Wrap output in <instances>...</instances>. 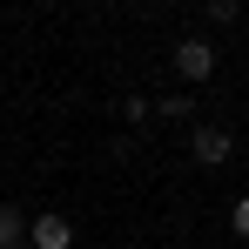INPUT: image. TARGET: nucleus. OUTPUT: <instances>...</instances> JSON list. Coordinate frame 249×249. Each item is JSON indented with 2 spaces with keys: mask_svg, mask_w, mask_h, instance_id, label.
Returning <instances> with one entry per match:
<instances>
[{
  "mask_svg": "<svg viewBox=\"0 0 249 249\" xmlns=\"http://www.w3.org/2000/svg\"><path fill=\"white\" fill-rule=\"evenodd\" d=\"M175 74H182V81H209V74H215V47L209 41H182L175 47Z\"/></svg>",
  "mask_w": 249,
  "mask_h": 249,
  "instance_id": "obj_1",
  "label": "nucleus"
},
{
  "mask_svg": "<svg viewBox=\"0 0 249 249\" xmlns=\"http://www.w3.org/2000/svg\"><path fill=\"white\" fill-rule=\"evenodd\" d=\"M189 148H196V162H202V168H215V162H229V148H236V142H229V128H196V135H189Z\"/></svg>",
  "mask_w": 249,
  "mask_h": 249,
  "instance_id": "obj_2",
  "label": "nucleus"
},
{
  "mask_svg": "<svg viewBox=\"0 0 249 249\" xmlns=\"http://www.w3.org/2000/svg\"><path fill=\"white\" fill-rule=\"evenodd\" d=\"M34 249H74V229H68V215H34Z\"/></svg>",
  "mask_w": 249,
  "mask_h": 249,
  "instance_id": "obj_3",
  "label": "nucleus"
},
{
  "mask_svg": "<svg viewBox=\"0 0 249 249\" xmlns=\"http://www.w3.org/2000/svg\"><path fill=\"white\" fill-rule=\"evenodd\" d=\"M14 243H27V215L14 202H0V249H14Z\"/></svg>",
  "mask_w": 249,
  "mask_h": 249,
  "instance_id": "obj_4",
  "label": "nucleus"
},
{
  "mask_svg": "<svg viewBox=\"0 0 249 249\" xmlns=\"http://www.w3.org/2000/svg\"><path fill=\"white\" fill-rule=\"evenodd\" d=\"M155 115H168V122H189L196 108H189V94H168V101H155Z\"/></svg>",
  "mask_w": 249,
  "mask_h": 249,
  "instance_id": "obj_5",
  "label": "nucleus"
},
{
  "mask_svg": "<svg viewBox=\"0 0 249 249\" xmlns=\"http://www.w3.org/2000/svg\"><path fill=\"white\" fill-rule=\"evenodd\" d=\"M122 115H128V122H135V128H142V122H148V115H155V101H148V94H128V108H122Z\"/></svg>",
  "mask_w": 249,
  "mask_h": 249,
  "instance_id": "obj_6",
  "label": "nucleus"
},
{
  "mask_svg": "<svg viewBox=\"0 0 249 249\" xmlns=\"http://www.w3.org/2000/svg\"><path fill=\"white\" fill-rule=\"evenodd\" d=\"M243 14V0H209V20H236Z\"/></svg>",
  "mask_w": 249,
  "mask_h": 249,
  "instance_id": "obj_7",
  "label": "nucleus"
},
{
  "mask_svg": "<svg viewBox=\"0 0 249 249\" xmlns=\"http://www.w3.org/2000/svg\"><path fill=\"white\" fill-rule=\"evenodd\" d=\"M229 222H236V236H249V196L236 202V215H229Z\"/></svg>",
  "mask_w": 249,
  "mask_h": 249,
  "instance_id": "obj_8",
  "label": "nucleus"
},
{
  "mask_svg": "<svg viewBox=\"0 0 249 249\" xmlns=\"http://www.w3.org/2000/svg\"><path fill=\"white\" fill-rule=\"evenodd\" d=\"M14 249H34V243H14Z\"/></svg>",
  "mask_w": 249,
  "mask_h": 249,
  "instance_id": "obj_9",
  "label": "nucleus"
}]
</instances>
